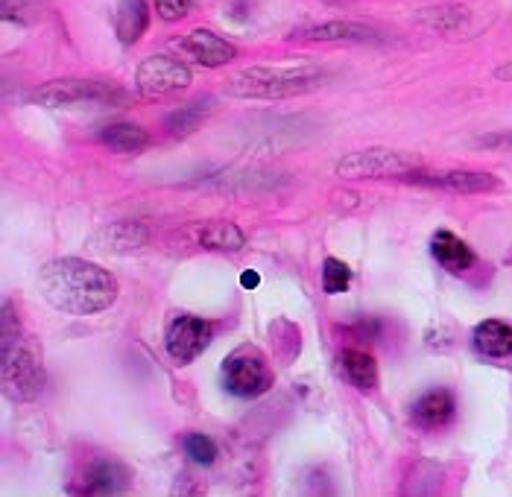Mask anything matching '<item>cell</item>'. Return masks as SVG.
Wrapping results in <instances>:
<instances>
[{
	"mask_svg": "<svg viewBox=\"0 0 512 497\" xmlns=\"http://www.w3.org/2000/svg\"><path fill=\"white\" fill-rule=\"evenodd\" d=\"M474 351L486 360L512 357V325L504 319H483L472 334Z\"/></svg>",
	"mask_w": 512,
	"mask_h": 497,
	"instance_id": "obj_17",
	"label": "cell"
},
{
	"mask_svg": "<svg viewBox=\"0 0 512 497\" xmlns=\"http://www.w3.org/2000/svg\"><path fill=\"white\" fill-rule=\"evenodd\" d=\"M258 281H261L258 272H246V275H243V287H255Z\"/></svg>",
	"mask_w": 512,
	"mask_h": 497,
	"instance_id": "obj_30",
	"label": "cell"
},
{
	"mask_svg": "<svg viewBox=\"0 0 512 497\" xmlns=\"http://www.w3.org/2000/svg\"><path fill=\"white\" fill-rule=\"evenodd\" d=\"M27 100L44 109H106V106H123L126 91L103 79L68 77L33 88Z\"/></svg>",
	"mask_w": 512,
	"mask_h": 497,
	"instance_id": "obj_4",
	"label": "cell"
},
{
	"mask_svg": "<svg viewBox=\"0 0 512 497\" xmlns=\"http://www.w3.org/2000/svg\"><path fill=\"white\" fill-rule=\"evenodd\" d=\"M349 284H352L349 264L340 261V258H325V264H322V290L328 296H340V293L349 290Z\"/></svg>",
	"mask_w": 512,
	"mask_h": 497,
	"instance_id": "obj_23",
	"label": "cell"
},
{
	"mask_svg": "<svg viewBox=\"0 0 512 497\" xmlns=\"http://www.w3.org/2000/svg\"><path fill=\"white\" fill-rule=\"evenodd\" d=\"M492 77L498 79V82H512V59L510 62H504V65H498V68L492 71Z\"/></svg>",
	"mask_w": 512,
	"mask_h": 497,
	"instance_id": "obj_28",
	"label": "cell"
},
{
	"mask_svg": "<svg viewBox=\"0 0 512 497\" xmlns=\"http://www.w3.org/2000/svg\"><path fill=\"white\" fill-rule=\"evenodd\" d=\"M419 24L428 27L431 33H439L442 39H474L489 27V18H483L480 12H474L472 6L463 3H445L436 9H422L419 12Z\"/></svg>",
	"mask_w": 512,
	"mask_h": 497,
	"instance_id": "obj_9",
	"label": "cell"
},
{
	"mask_svg": "<svg viewBox=\"0 0 512 497\" xmlns=\"http://www.w3.org/2000/svg\"><path fill=\"white\" fill-rule=\"evenodd\" d=\"M150 30V3L147 0H118L115 9V36L120 44H138Z\"/></svg>",
	"mask_w": 512,
	"mask_h": 497,
	"instance_id": "obj_18",
	"label": "cell"
},
{
	"mask_svg": "<svg viewBox=\"0 0 512 497\" xmlns=\"http://www.w3.org/2000/svg\"><path fill=\"white\" fill-rule=\"evenodd\" d=\"M480 144H510V147H512V135H495V138H483Z\"/></svg>",
	"mask_w": 512,
	"mask_h": 497,
	"instance_id": "obj_29",
	"label": "cell"
},
{
	"mask_svg": "<svg viewBox=\"0 0 512 497\" xmlns=\"http://www.w3.org/2000/svg\"><path fill=\"white\" fill-rule=\"evenodd\" d=\"M132 483L129 468L118 459H97L82 480V495H123Z\"/></svg>",
	"mask_w": 512,
	"mask_h": 497,
	"instance_id": "obj_13",
	"label": "cell"
},
{
	"mask_svg": "<svg viewBox=\"0 0 512 497\" xmlns=\"http://www.w3.org/2000/svg\"><path fill=\"white\" fill-rule=\"evenodd\" d=\"M0 378L3 395L12 404L36 401L44 389V366L33 340L24 334V325L12 302H3V328H0Z\"/></svg>",
	"mask_w": 512,
	"mask_h": 497,
	"instance_id": "obj_2",
	"label": "cell"
},
{
	"mask_svg": "<svg viewBox=\"0 0 512 497\" xmlns=\"http://www.w3.org/2000/svg\"><path fill=\"white\" fill-rule=\"evenodd\" d=\"M153 9L161 21L176 24L182 18H188L194 12V0H153Z\"/></svg>",
	"mask_w": 512,
	"mask_h": 497,
	"instance_id": "obj_25",
	"label": "cell"
},
{
	"mask_svg": "<svg viewBox=\"0 0 512 497\" xmlns=\"http://www.w3.org/2000/svg\"><path fill=\"white\" fill-rule=\"evenodd\" d=\"M194 82L191 68L182 59L173 56H150L135 68V91L147 100H158V97H170L185 91Z\"/></svg>",
	"mask_w": 512,
	"mask_h": 497,
	"instance_id": "obj_7",
	"label": "cell"
},
{
	"mask_svg": "<svg viewBox=\"0 0 512 497\" xmlns=\"http://www.w3.org/2000/svg\"><path fill=\"white\" fill-rule=\"evenodd\" d=\"M349 331L355 334L360 343H363V340H369V343H372V340H378V337H381V322H378V319H360L355 328H349Z\"/></svg>",
	"mask_w": 512,
	"mask_h": 497,
	"instance_id": "obj_27",
	"label": "cell"
},
{
	"mask_svg": "<svg viewBox=\"0 0 512 497\" xmlns=\"http://www.w3.org/2000/svg\"><path fill=\"white\" fill-rule=\"evenodd\" d=\"M179 47H182V53H188L202 68H223V65L237 59L235 44L226 41L223 36H217L214 30H205V27L191 30L185 39L179 41Z\"/></svg>",
	"mask_w": 512,
	"mask_h": 497,
	"instance_id": "obj_12",
	"label": "cell"
},
{
	"mask_svg": "<svg viewBox=\"0 0 512 497\" xmlns=\"http://www.w3.org/2000/svg\"><path fill=\"white\" fill-rule=\"evenodd\" d=\"M41 299L68 316H94L115 305L118 278L82 258H56L39 272Z\"/></svg>",
	"mask_w": 512,
	"mask_h": 497,
	"instance_id": "obj_1",
	"label": "cell"
},
{
	"mask_svg": "<svg viewBox=\"0 0 512 497\" xmlns=\"http://www.w3.org/2000/svg\"><path fill=\"white\" fill-rule=\"evenodd\" d=\"M211 112H214V100L202 97V100H194V103H188V106H182V109H176V112L164 117V129H167L170 138H188V135L197 132L199 123Z\"/></svg>",
	"mask_w": 512,
	"mask_h": 497,
	"instance_id": "obj_21",
	"label": "cell"
},
{
	"mask_svg": "<svg viewBox=\"0 0 512 497\" xmlns=\"http://www.w3.org/2000/svg\"><path fill=\"white\" fill-rule=\"evenodd\" d=\"M325 71L319 65L302 62V65H284V68H270V65H255L246 71H237L235 77L226 82V94L237 100H287L316 91L325 82Z\"/></svg>",
	"mask_w": 512,
	"mask_h": 497,
	"instance_id": "obj_3",
	"label": "cell"
},
{
	"mask_svg": "<svg viewBox=\"0 0 512 497\" xmlns=\"http://www.w3.org/2000/svg\"><path fill=\"white\" fill-rule=\"evenodd\" d=\"M410 182H419L425 188H439V191L451 193H486L495 191L501 182L492 173H480V170H445V173H410L404 176Z\"/></svg>",
	"mask_w": 512,
	"mask_h": 497,
	"instance_id": "obj_11",
	"label": "cell"
},
{
	"mask_svg": "<svg viewBox=\"0 0 512 497\" xmlns=\"http://www.w3.org/2000/svg\"><path fill=\"white\" fill-rule=\"evenodd\" d=\"M150 240V229L141 226V223H112L106 229H100L91 243L100 249V252H115V255H129V252H138L144 249Z\"/></svg>",
	"mask_w": 512,
	"mask_h": 497,
	"instance_id": "obj_15",
	"label": "cell"
},
{
	"mask_svg": "<svg viewBox=\"0 0 512 497\" xmlns=\"http://www.w3.org/2000/svg\"><path fill=\"white\" fill-rule=\"evenodd\" d=\"M276 383L273 366L258 345H237L223 360V386L237 398H261Z\"/></svg>",
	"mask_w": 512,
	"mask_h": 497,
	"instance_id": "obj_5",
	"label": "cell"
},
{
	"mask_svg": "<svg viewBox=\"0 0 512 497\" xmlns=\"http://www.w3.org/2000/svg\"><path fill=\"white\" fill-rule=\"evenodd\" d=\"M199 246L220 249V252H240L246 246V234L235 223H205L197 229Z\"/></svg>",
	"mask_w": 512,
	"mask_h": 497,
	"instance_id": "obj_22",
	"label": "cell"
},
{
	"mask_svg": "<svg viewBox=\"0 0 512 497\" xmlns=\"http://www.w3.org/2000/svg\"><path fill=\"white\" fill-rule=\"evenodd\" d=\"M97 141H100L103 147H109L112 153L120 155L144 153V150L153 144L150 132L141 129L138 123H112V126H103V129L97 132Z\"/></svg>",
	"mask_w": 512,
	"mask_h": 497,
	"instance_id": "obj_19",
	"label": "cell"
},
{
	"mask_svg": "<svg viewBox=\"0 0 512 497\" xmlns=\"http://www.w3.org/2000/svg\"><path fill=\"white\" fill-rule=\"evenodd\" d=\"M422 161L416 155L401 153V150H384V147H369L357 153L343 155L337 161V176L340 179H404L410 173H419Z\"/></svg>",
	"mask_w": 512,
	"mask_h": 497,
	"instance_id": "obj_6",
	"label": "cell"
},
{
	"mask_svg": "<svg viewBox=\"0 0 512 497\" xmlns=\"http://www.w3.org/2000/svg\"><path fill=\"white\" fill-rule=\"evenodd\" d=\"M340 369L346 381L355 386L357 392H372L378 389V360L369 351L360 348H346L340 354Z\"/></svg>",
	"mask_w": 512,
	"mask_h": 497,
	"instance_id": "obj_20",
	"label": "cell"
},
{
	"mask_svg": "<svg viewBox=\"0 0 512 497\" xmlns=\"http://www.w3.org/2000/svg\"><path fill=\"white\" fill-rule=\"evenodd\" d=\"M431 255H434L436 264L451 275H463L466 269L474 267L472 246L448 229L436 231L431 237Z\"/></svg>",
	"mask_w": 512,
	"mask_h": 497,
	"instance_id": "obj_14",
	"label": "cell"
},
{
	"mask_svg": "<svg viewBox=\"0 0 512 497\" xmlns=\"http://www.w3.org/2000/svg\"><path fill=\"white\" fill-rule=\"evenodd\" d=\"M214 340V325L194 313H173L164 328V348L170 360L188 366Z\"/></svg>",
	"mask_w": 512,
	"mask_h": 497,
	"instance_id": "obj_8",
	"label": "cell"
},
{
	"mask_svg": "<svg viewBox=\"0 0 512 497\" xmlns=\"http://www.w3.org/2000/svg\"><path fill=\"white\" fill-rule=\"evenodd\" d=\"M287 39L305 41V44H337V41H346V44H369V41H381V36L372 27L357 24V21H322V24L296 27Z\"/></svg>",
	"mask_w": 512,
	"mask_h": 497,
	"instance_id": "obj_10",
	"label": "cell"
},
{
	"mask_svg": "<svg viewBox=\"0 0 512 497\" xmlns=\"http://www.w3.org/2000/svg\"><path fill=\"white\" fill-rule=\"evenodd\" d=\"M30 6H33V0H3V6H0V18L9 24V21H18V24H24V15L30 12Z\"/></svg>",
	"mask_w": 512,
	"mask_h": 497,
	"instance_id": "obj_26",
	"label": "cell"
},
{
	"mask_svg": "<svg viewBox=\"0 0 512 497\" xmlns=\"http://www.w3.org/2000/svg\"><path fill=\"white\" fill-rule=\"evenodd\" d=\"M182 448H185V454L194 459L197 465H214L217 457H220L217 442L211 436H205V433H188L182 439Z\"/></svg>",
	"mask_w": 512,
	"mask_h": 497,
	"instance_id": "obj_24",
	"label": "cell"
},
{
	"mask_svg": "<svg viewBox=\"0 0 512 497\" xmlns=\"http://www.w3.org/2000/svg\"><path fill=\"white\" fill-rule=\"evenodd\" d=\"M454 413H457L454 392H448V389H431V392H425L413 404V424L422 427V430H436V427H445L448 421L454 419Z\"/></svg>",
	"mask_w": 512,
	"mask_h": 497,
	"instance_id": "obj_16",
	"label": "cell"
}]
</instances>
